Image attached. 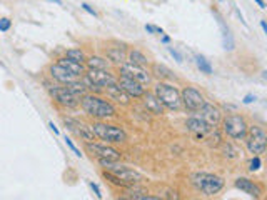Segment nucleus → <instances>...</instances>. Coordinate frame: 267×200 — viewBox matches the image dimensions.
<instances>
[{
    "mask_svg": "<svg viewBox=\"0 0 267 200\" xmlns=\"http://www.w3.org/2000/svg\"><path fill=\"white\" fill-rule=\"evenodd\" d=\"M127 62H130L134 65H139V67H146L147 64H149V60H147V57L142 52H139V50H132L130 54H128V60Z\"/></svg>",
    "mask_w": 267,
    "mask_h": 200,
    "instance_id": "b1692460",
    "label": "nucleus"
},
{
    "mask_svg": "<svg viewBox=\"0 0 267 200\" xmlns=\"http://www.w3.org/2000/svg\"><path fill=\"white\" fill-rule=\"evenodd\" d=\"M194 185L206 195H216L219 194L222 187H224V178L219 175H212V174H197L194 175Z\"/></svg>",
    "mask_w": 267,
    "mask_h": 200,
    "instance_id": "423d86ee",
    "label": "nucleus"
},
{
    "mask_svg": "<svg viewBox=\"0 0 267 200\" xmlns=\"http://www.w3.org/2000/svg\"><path fill=\"white\" fill-rule=\"evenodd\" d=\"M256 2H257V4H259V7H260V8H266V4H264V2H262V0H256Z\"/></svg>",
    "mask_w": 267,
    "mask_h": 200,
    "instance_id": "a19ab883",
    "label": "nucleus"
},
{
    "mask_svg": "<svg viewBox=\"0 0 267 200\" xmlns=\"http://www.w3.org/2000/svg\"><path fill=\"white\" fill-rule=\"evenodd\" d=\"M82 108L87 115H90L94 118H108V117H116V107L104 100L97 95H84L82 100Z\"/></svg>",
    "mask_w": 267,
    "mask_h": 200,
    "instance_id": "f257e3e1",
    "label": "nucleus"
},
{
    "mask_svg": "<svg viewBox=\"0 0 267 200\" xmlns=\"http://www.w3.org/2000/svg\"><path fill=\"white\" fill-rule=\"evenodd\" d=\"M260 27H262V30H264V32H267V24L264 22V20L260 22Z\"/></svg>",
    "mask_w": 267,
    "mask_h": 200,
    "instance_id": "ea45409f",
    "label": "nucleus"
},
{
    "mask_svg": "<svg viewBox=\"0 0 267 200\" xmlns=\"http://www.w3.org/2000/svg\"><path fill=\"white\" fill-rule=\"evenodd\" d=\"M107 57L108 60H112V62H116V64H124V62H127L126 60V50L120 48V47H112V48H108L107 50Z\"/></svg>",
    "mask_w": 267,
    "mask_h": 200,
    "instance_id": "5701e85b",
    "label": "nucleus"
},
{
    "mask_svg": "<svg viewBox=\"0 0 267 200\" xmlns=\"http://www.w3.org/2000/svg\"><path fill=\"white\" fill-rule=\"evenodd\" d=\"M88 68H94V70H107L108 68V62L106 58L102 57H90L88 60H86Z\"/></svg>",
    "mask_w": 267,
    "mask_h": 200,
    "instance_id": "393cba45",
    "label": "nucleus"
},
{
    "mask_svg": "<svg viewBox=\"0 0 267 200\" xmlns=\"http://www.w3.org/2000/svg\"><path fill=\"white\" fill-rule=\"evenodd\" d=\"M217 22H219V27H220V32H222V45H224V48L226 50H234V38H232L229 27L224 24V20H222L219 15H217Z\"/></svg>",
    "mask_w": 267,
    "mask_h": 200,
    "instance_id": "4be33fe9",
    "label": "nucleus"
},
{
    "mask_svg": "<svg viewBox=\"0 0 267 200\" xmlns=\"http://www.w3.org/2000/svg\"><path fill=\"white\" fill-rule=\"evenodd\" d=\"M50 2H56V4H60V0H50Z\"/></svg>",
    "mask_w": 267,
    "mask_h": 200,
    "instance_id": "79ce46f5",
    "label": "nucleus"
},
{
    "mask_svg": "<svg viewBox=\"0 0 267 200\" xmlns=\"http://www.w3.org/2000/svg\"><path fill=\"white\" fill-rule=\"evenodd\" d=\"M82 8L86 10V12H88V14H90V15H94V17H97V12H96V10H94V8L90 7V5H87V4H82Z\"/></svg>",
    "mask_w": 267,
    "mask_h": 200,
    "instance_id": "e433bc0d",
    "label": "nucleus"
},
{
    "mask_svg": "<svg viewBox=\"0 0 267 200\" xmlns=\"http://www.w3.org/2000/svg\"><path fill=\"white\" fill-rule=\"evenodd\" d=\"M66 87L68 88V90H72L74 94L76 95H86V85H84V82H77V80H72V82H68V84H66Z\"/></svg>",
    "mask_w": 267,
    "mask_h": 200,
    "instance_id": "a878e982",
    "label": "nucleus"
},
{
    "mask_svg": "<svg viewBox=\"0 0 267 200\" xmlns=\"http://www.w3.org/2000/svg\"><path fill=\"white\" fill-rule=\"evenodd\" d=\"M90 128H92V132L97 138H100L107 144H122L127 140L126 130L120 128V127H116V125L96 122V124L90 125Z\"/></svg>",
    "mask_w": 267,
    "mask_h": 200,
    "instance_id": "f03ea898",
    "label": "nucleus"
},
{
    "mask_svg": "<svg viewBox=\"0 0 267 200\" xmlns=\"http://www.w3.org/2000/svg\"><path fill=\"white\" fill-rule=\"evenodd\" d=\"M169 52H170V55H172V57H174L176 60H177V62H182V55L179 54V52H177V50L176 48H172V47H169Z\"/></svg>",
    "mask_w": 267,
    "mask_h": 200,
    "instance_id": "72a5a7b5",
    "label": "nucleus"
},
{
    "mask_svg": "<svg viewBox=\"0 0 267 200\" xmlns=\"http://www.w3.org/2000/svg\"><path fill=\"white\" fill-rule=\"evenodd\" d=\"M67 57L74 60V62H78V64H84L86 62V55H84L82 50H78V48H70V50H67Z\"/></svg>",
    "mask_w": 267,
    "mask_h": 200,
    "instance_id": "cd10ccee",
    "label": "nucleus"
},
{
    "mask_svg": "<svg viewBox=\"0 0 267 200\" xmlns=\"http://www.w3.org/2000/svg\"><path fill=\"white\" fill-rule=\"evenodd\" d=\"M98 164H100L107 172H110L116 175V177L124 180L127 185L139 184L144 180V175L140 172H137V170H134V168H128L126 165H117L116 160H98Z\"/></svg>",
    "mask_w": 267,
    "mask_h": 200,
    "instance_id": "7ed1b4c3",
    "label": "nucleus"
},
{
    "mask_svg": "<svg viewBox=\"0 0 267 200\" xmlns=\"http://www.w3.org/2000/svg\"><path fill=\"white\" fill-rule=\"evenodd\" d=\"M249 168L252 170V172H254V170H259V168H260V158H259V155H256V157L250 160Z\"/></svg>",
    "mask_w": 267,
    "mask_h": 200,
    "instance_id": "7c9ffc66",
    "label": "nucleus"
},
{
    "mask_svg": "<svg viewBox=\"0 0 267 200\" xmlns=\"http://www.w3.org/2000/svg\"><path fill=\"white\" fill-rule=\"evenodd\" d=\"M236 187L239 190H242L244 194L254 197V198H259L262 195V188L256 182H252V180H249V178H244V177L237 178L236 180Z\"/></svg>",
    "mask_w": 267,
    "mask_h": 200,
    "instance_id": "dca6fc26",
    "label": "nucleus"
},
{
    "mask_svg": "<svg viewBox=\"0 0 267 200\" xmlns=\"http://www.w3.org/2000/svg\"><path fill=\"white\" fill-rule=\"evenodd\" d=\"M146 30H147V32H150V34H154V32H157V34H164V30L159 28V27H154V25H146Z\"/></svg>",
    "mask_w": 267,
    "mask_h": 200,
    "instance_id": "f704fd0d",
    "label": "nucleus"
},
{
    "mask_svg": "<svg viewBox=\"0 0 267 200\" xmlns=\"http://www.w3.org/2000/svg\"><path fill=\"white\" fill-rule=\"evenodd\" d=\"M196 64L197 67H199V70L202 74H212V65L209 64V60H206V57H202V55H197L196 57Z\"/></svg>",
    "mask_w": 267,
    "mask_h": 200,
    "instance_id": "bb28decb",
    "label": "nucleus"
},
{
    "mask_svg": "<svg viewBox=\"0 0 267 200\" xmlns=\"http://www.w3.org/2000/svg\"><path fill=\"white\" fill-rule=\"evenodd\" d=\"M64 122H66V125H67L68 130H72L74 134H77L78 137H82L84 140H87V142H94V140L97 138L96 135H94V132H92L90 127H87V125L80 124V122H78V120H76V118L66 117V118H64Z\"/></svg>",
    "mask_w": 267,
    "mask_h": 200,
    "instance_id": "ddd939ff",
    "label": "nucleus"
},
{
    "mask_svg": "<svg viewBox=\"0 0 267 200\" xmlns=\"http://www.w3.org/2000/svg\"><path fill=\"white\" fill-rule=\"evenodd\" d=\"M156 95L157 98L160 100L162 105L170 110H179L182 107V98H180V92L177 90L174 85L169 84H157L156 87Z\"/></svg>",
    "mask_w": 267,
    "mask_h": 200,
    "instance_id": "39448f33",
    "label": "nucleus"
},
{
    "mask_svg": "<svg viewBox=\"0 0 267 200\" xmlns=\"http://www.w3.org/2000/svg\"><path fill=\"white\" fill-rule=\"evenodd\" d=\"M154 75H156V77H159L160 80H162V78H169V77H170V70L167 68L166 65L156 64V65H154Z\"/></svg>",
    "mask_w": 267,
    "mask_h": 200,
    "instance_id": "c85d7f7f",
    "label": "nucleus"
},
{
    "mask_svg": "<svg viewBox=\"0 0 267 200\" xmlns=\"http://www.w3.org/2000/svg\"><path fill=\"white\" fill-rule=\"evenodd\" d=\"M86 77L90 80L92 84H96L97 87H100V88L117 82L116 77H114V75L108 72V70H94V68H88V72L86 74Z\"/></svg>",
    "mask_w": 267,
    "mask_h": 200,
    "instance_id": "4468645a",
    "label": "nucleus"
},
{
    "mask_svg": "<svg viewBox=\"0 0 267 200\" xmlns=\"http://www.w3.org/2000/svg\"><path fill=\"white\" fill-rule=\"evenodd\" d=\"M10 28V20L8 18H0V32H7Z\"/></svg>",
    "mask_w": 267,
    "mask_h": 200,
    "instance_id": "473e14b6",
    "label": "nucleus"
},
{
    "mask_svg": "<svg viewBox=\"0 0 267 200\" xmlns=\"http://www.w3.org/2000/svg\"><path fill=\"white\" fill-rule=\"evenodd\" d=\"M66 144L68 145V148H70V150H72V152L77 155V157H82L80 150H78V148L76 147V145H74V142H72V140H70V138H68V137H66Z\"/></svg>",
    "mask_w": 267,
    "mask_h": 200,
    "instance_id": "2f4dec72",
    "label": "nucleus"
},
{
    "mask_svg": "<svg viewBox=\"0 0 267 200\" xmlns=\"http://www.w3.org/2000/svg\"><path fill=\"white\" fill-rule=\"evenodd\" d=\"M104 177H106L107 180H110L112 184L118 185V187H128V185H127L126 182H124V180H120L118 177H116V175L110 174V172H107V170H106V172H104Z\"/></svg>",
    "mask_w": 267,
    "mask_h": 200,
    "instance_id": "c756f323",
    "label": "nucleus"
},
{
    "mask_svg": "<svg viewBox=\"0 0 267 200\" xmlns=\"http://www.w3.org/2000/svg\"><path fill=\"white\" fill-rule=\"evenodd\" d=\"M142 97H144L146 108L149 110L150 114H154V115H162V114H164V105H162L160 100L157 98L156 94L146 92L144 95H142Z\"/></svg>",
    "mask_w": 267,
    "mask_h": 200,
    "instance_id": "a211bd4d",
    "label": "nucleus"
},
{
    "mask_svg": "<svg viewBox=\"0 0 267 200\" xmlns=\"http://www.w3.org/2000/svg\"><path fill=\"white\" fill-rule=\"evenodd\" d=\"M90 187H92V190H94V194L97 195V198H102V194H100V188H98V185L94 184V182H90Z\"/></svg>",
    "mask_w": 267,
    "mask_h": 200,
    "instance_id": "c9c22d12",
    "label": "nucleus"
},
{
    "mask_svg": "<svg viewBox=\"0 0 267 200\" xmlns=\"http://www.w3.org/2000/svg\"><path fill=\"white\" fill-rule=\"evenodd\" d=\"M87 150L90 152L94 157H97L98 160H117L120 158V152L108 145L96 144V142H87Z\"/></svg>",
    "mask_w": 267,
    "mask_h": 200,
    "instance_id": "9d476101",
    "label": "nucleus"
},
{
    "mask_svg": "<svg viewBox=\"0 0 267 200\" xmlns=\"http://www.w3.org/2000/svg\"><path fill=\"white\" fill-rule=\"evenodd\" d=\"M47 88L52 97L56 98L60 105H64V107L74 108V107H77L78 102H80V100H78L80 97L74 94L72 90H68L67 87H47Z\"/></svg>",
    "mask_w": 267,
    "mask_h": 200,
    "instance_id": "6e6552de",
    "label": "nucleus"
},
{
    "mask_svg": "<svg viewBox=\"0 0 267 200\" xmlns=\"http://www.w3.org/2000/svg\"><path fill=\"white\" fill-rule=\"evenodd\" d=\"M224 132L229 135L230 138L234 140H242L246 137V132H247V124L244 117H240V115H229L226 120H224Z\"/></svg>",
    "mask_w": 267,
    "mask_h": 200,
    "instance_id": "0eeeda50",
    "label": "nucleus"
},
{
    "mask_svg": "<svg viewBox=\"0 0 267 200\" xmlns=\"http://www.w3.org/2000/svg\"><path fill=\"white\" fill-rule=\"evenodd\" d=\"M58 65H62L64 68H67L68 72L74 74L76 77H82L84 74H86V70H84V65L78 64V62H74V60H70L68 57H64L58 60Z\"/></svg>",
    "mask_w": 267,
    "mask_h": 200,
    "instance_id": "412c9836",
    "label": "nucleus"
},
{
    "mask_svg": "<svg viewBox=\"0 0 267 200\" xmlns=\"http://www.w3.org/2000/svg\"><path fill=\"white\" fill-rule=\"evenodd\" d=\"M120 74L126 75V77H130L137 82H140L142 85L150 82V75L144 67H139V65H134L130 62H124L120 67Z\"/></svg>",
    "mask_w": 267,
    "mask_h": 200,
    "instance_id": "9b49d317",
    "label": "nucleus"
},
{
    "mask_svg": "<svg viewBox=\"0 0 267 200\" xmlns=\"http://www.w3.org/2000/svg\"><path fill=\"white\" fill-rule=\"evenodd\" d=\"M50 74H52V77L57 80V82H60V84H68V82H72V80H76V75L68 72L67 68H64L62 65H52L50 67Z\"/></svg>",
    "mask_w": 267,
    "mask_h": 200,
    "instance_id": "6ab92c4d",
    "label": "nucleus"
},
{
    "mask_svg": "<svg viewBox=\"0 0 267 200\" xmlns=\"http://www.w3.org/2000/svg\"><path fill=\"white\" fill-rule=\"evenodd\" d=\"M48 127H50V128L54 130V134H58V128L56 127V125H54V122H50V124H48Z\"/></svg>",
    "mask_w": 267,
    "mask_h": 200,
    "instance_id": "58836bf2",
    "label": "nucleus"
},
{
    "mask_svg": "<svg viewBox=\"0 0 267 200\" xmlns=\"http://www.w3.org/2000/svg\"><path fill=\"white\" fill-rule=\"evenodd\" d=\"M118 85H120L122 90L128 95V97L139 98L146 94L144 85H142L140 82H137V80L130 78V77H126V75H120V78H118Z\"/></svg>",
    "mask_w": 267,
    "mask_h": 200,
    "instance_id": "f8f14e48",
    "label": "nucleus"
},
{
    "mask_svg": "<svg viewBox=\"0 0 267 200\" xmlns=\"http://www.w3.org/2000/svg\"><path fill=\"white\" fill-rule=\"evenodd\" d=\"M254 100H256V95H246V97H244V104H252V102H254Z\"/></svg>",
    "mask_w": 267,
    "mask_h": 200,
    "instance_id": "4c0bfd02",
    "label": "nucleus"
},
{
    "mask_svg": "<svg viewBox=\"0 0 267 200\" xmlns=\"http://www.w3.org/2000/svg\"><path fill=\"white\" fill-rule=\"evenodd\" d=\"M104 88H106V94L108 95V97H110L112 100H116L117 104L128 105V102H130V100H128L130 97H128V95L124 92L122 87H120V85H118L117 82L107 85V87H104Z\"/></svg>",
    "mask_w": 267,
    "mask_h": 200,
    "instance_id": "f3484780",
    "label": "nucleus"
},
{
    "mask_svg": "<svg viewBox=\"0 0 267 200\" xmlns=\"http://www.w3.org/2000/svg\"><path fill=\"white\" fill-rule=\"evenodd\" d=\"M180 98H182V104L186 105V108L190 110V112H199L202 105L206 104L202 94L197 88H192V87H186L182 90Z\"/></svg>",
    "mask_w": 267,
    "mask_h": 200,
    "instance_id": "1a4fd4ad",
    "label": "nucleus"
},
{
    "mask_svg": "<svg viewBox=\"0 0 267 200\" xmlns=\"http://www.w3.org/2000/svg\"><path fill=\"white\" fill-rule=\"evenodd\" d=\"M200 118L204 120V122L209 125V127H217V125L220 124V118H222V114L220 110L216 107V105L212 104H204L200 107Z\"/></svg>",
    "mask_w": 267,
    "mask_h": 200,
    "instance_id": "2eb2a0df",
    "label": "nucleus"
},
{
    "mask_svg": "<svg viewBox=\"0 0 267 200\" xmlns=\"http://www.w3.org/2000/svg\"><path fill=\"white\" fill-rule=\"evenodd\" d=\"M246 145L247 150L252 155H260L264 154L266 145H267V134L262 127H257V125H252V127H247L246 132Z\"/></svg>",
    "mask_w": 267,
    "mask_h": 200,
    "instance_id": "20e7f679",
    "label": "nucleus"
},
{
    "mask_svg": "<svg viewBox=\"0 0 267 200\" xmlns=\"http://www.w3.org/2000/svg\"><path fill=\"white\" fill-rule=\"evenodd\" d=\"M186 127L189 128L190 132H194V134H197V135H204V134H207V132L210 130L209 125H207L200 117H190V118H187Z\"/></svg>",
    "mask_w": 267,
    "mask_h": 200,
    "instance_id": "aec40b11",
    "label": "nucleus"
}]
</instances>
